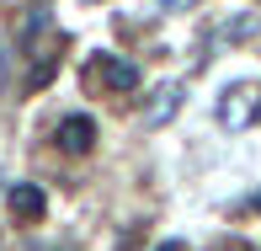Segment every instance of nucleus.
<instances>
[{
	"instance_id": "1",
	"label": "nucleus",
	"mask_w": 261,
	"mask_h": 251,
	"mask_svg": "<svg viewBox=\"0 0 261 251\" xmlns=\"http://www.w3.org/2000/svg\"><path fill=\"white\" fill-rule=\"evenodd\" d=\"M213 112H219V123L229 128V134L256 128L261 123V86L256 80H229V86L219 91V102H213Z\"/></svg>"
},
{
	"instance_id": "2",
	"label": "nucleus",
	"mask_w": 261,
	"mask_h": 251,
	"mask_svg": "<svg viewBox=\"0 0 261 251\" xmlns=\"http://www.w3.org/2000/svg\"><path fill=\"white\" fill-rule=\"evenodd\" d=\"M86 80L101 86V91H134L139 86V70L128 64V59H117V54H91L86 59Z\"/></svg>"
},
{
	"instance_id": "3",
	"label": "nucleus",
	"mask_w": 261,
	"mask_h": 251,
	"mask_svg": "<svg viewBox=\"0 0 261 251\" xmlns=\"http://www.w3.org/2000/svg\"><path fill=\"white\" fill-rule=\"evenodd\" d=\"M54 145L64 150V155H86L91 145H96V123H91L86 112H69L64 123L54 128Z\"/></svg>"
},
{
	"instance_id": "4",
	"label": "nucleus",
	"mask_w": 261,
	"mask_h": 251,
	"mask_svg": "<svg viewBox=\"0 0 261 251\" xmlns=\"http://www.w3.org/2000/svg\"><path fill=\"white\" fill-rule=\"evenodd\" d=\"M181 102H187V91H181V80H171V86H160L155 97L144 102V123H149V128H160V123H171V118L181 112Z\"/></svg>"
},
{
	"instance_id": "5",
	"label": "nucleus",
	"mask_w": 261,
	"mask_h": 251,
	"mask_svg": "<svg viewBox=\"0 0 261 251\" xmlns=\"http://www.w3.org/2000/svg\"><path fill=\"white\" fill-rule=\"evenodd\" d=\"M43 209H48L43 187H32V182H16V187H11V214H16V219H43Z\"/></svg>"
},
{
	"instance_id": "6",
	"label": "nucleus",
	"mask_w": 261,
	"mask_h": 251,
	"mask_svg": "<svg viewBox=\"0 0 261 251\" xmlns=\"http://www.w3.org/2000/svg\"><path fill=\"white\" fill-rule=\"evenodd\" d=\"M6 70H11V54L0 49V86H6Z\"/></svg>"
},
{
	"instance_id": "7",
	"label": "nucleus",
	"mask_w": 261,
	"mask_h": 251,
	"mask_svg": "<svg viewBox=\"0 0 261 251\" xmlns=\"http://www.w3.org/2000/svg\"><path fill=\"white\" fill-rule=\"evenodd\" d=\"M155 251H187V246H181V241H165V246H155Z\"/></svg>"
},
{
	"instance_id": "8",
	"label": "nucleus",
	"mask_w": 261,
	"mask_h": 251,
	"mask_svg": "<svg viewBox=\"0 0 261 251\" xmlns=\"http://www.w3.org/2000/svg\"><path fill=\"white\" fill-rule=\"evenodd\" d=\"M256 203H261V198H256Z\"/></svg>"
}]
</instances>
